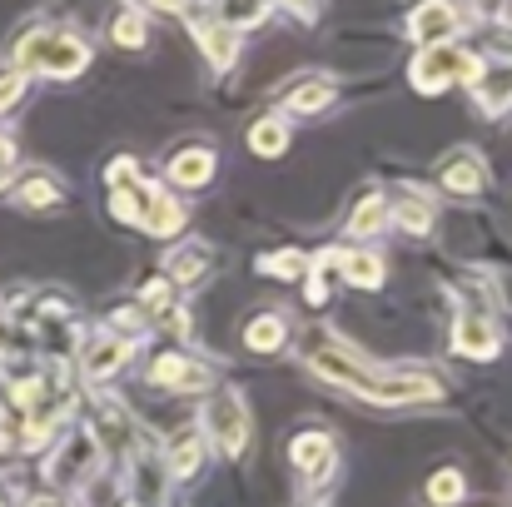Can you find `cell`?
Here are the masks:
<instances>
[{
	"label": "cell",
	"mask_w": 512,
	"mask_h": 507,
	"mask_svg": "<svg viewBox=\"0 0 512 507\" xmlns=\"http://www.w3.org/2000/svg\"><path fill=\"white\" fill-rule=\"evenodd\" d=\"M140 299H145V309H150V314H160V319H165V314L174 309V284L170 279H150Z\"/></svg>",
	"instance_id": "cell-29"
},
{
	"label": "cell",
	"mask_w": 512,
	"mask_h": 507,
	"mask_svg": "<svg viewBox=\"0 0 512 507\" xmlns=\"http://www.w3.org/2000/svg\"><path fill=\"white\" fill-rule=\"evenodd\" d=\"M294 115H319L324 105H334V80H324V75H314V80H299L294 90H289V100H284Z\"/></svg>",
	"instance_id": "cell-18"
},
{
	"label": "cell",
	"mask_w": 512,
	"mask_h": 507,
	"mask_svg": "<svg viewBox=\"0 0 512 507\" xmlns=\"http://www.w3.org/2000/svg\"><path fill=\"white\" fill-rule=\"evenodd\" d=\"M309 368L329 383H339L348 393L368 398V403H418V398H438V383L423 373H398V378H378L373 368H363L353 353H343L334 343H314L309 348Z\"/></svg>",
	"instance_id": "cell-1"
},
{
	"label": "cell",
	"mask_w": 512,
	"mask_h": 507,
	"mask_svg": "<svg viewBox=\"0 0 512 507\" xmlns=\"http://www.w3.org/2000/svg\"><path fill=\"white\" fill-rule=\"evenodd\" d=\"M199 423H204V433L214 438V448L224 458H244V448H249V413H244V398L234 388L214 393L204 403V418Z\"/></svg>",
	"instance_id": "cell-4"
},
{
	"label": "cell",
	"mask_w": 512,
	"mask_h": 507,
	"mask_svg": "<svg viewBox=\"0 0 512 507\" xmlns=\"http://www.w3.org/2000/svg\"><path fill=\"white\" fill-rule=\"evenodd\" d=\"M259 269H264V274H274V279H299V274L309 269V259H304L299 249H279V254L259 259Z\"/></svg>",
	"instance_id": "cell-28"
},
{
	"label": "cell",
	"mask_w": 512,
	"mask_h": 507,
	"mask_svg": "<svg viewBox=\"0 0 512 507\" xmlns=\"http://www.w3.org/2000/svg\"><path fill=\"white\" fill-rule=\"evenodd\" d=\"M90 65V45L70 30H30L15 40V70H45L55 80H70Z\"/></svg>",
	"instance_id": "cell-2"
},
{
	"label": "cell",
	"mask_w": 512,
	"mask_h": 507,
	"mask_svg": "<svg viewBox=\"0 0 512 507\" xmlns=\"http://www.w3.org/2000/svg\"><path fill=\"white\" fill-rule=\"evenodd\" d=\"M284 145H289L284 120H259V125L249 130V150H254V155H264V160H279V155H284Z\"/></svg>",
	"instance_id": "cell-23"
},
{
	"label": "cell",
	"mask_w": 512,
	"mask_h": 507,
	"mask_svg": "<svg viewBox=\"0 0 512 507\" xmlns=\"http://www.w3.org/2000/svg\"><path fill=\"white\" fill-rule=\"evenodd\" d=\"M453 348L468 358H498V324L483 309H463L453 324Z\"/></svg>",
	"instance_id": "cell-8"
},
{
	"label": "cell",
	"mask_w": 512,
	"mask_h": 507,
	"mask_svg": "<svg viewBox=\"0 0 512 507\" xmlns=\"http://www.w3.org/2000/svg\"><path fill=\"white\" fill-rule=\"evenodd\" d=\"M150 378H155L160 388H174V393H199V388H209V368H204L199 358H184V353H160L155 368H150Z\"/></svg>",
	"instance_id": "cell-10"
},
{
	"label": "cell",
	"mask_w": 512,
	"mask_h": 507,
	"mask_svg": "<svg viewBox=\"0 0 512 507\" xmlns=\"http://www.w3.org/2000/svg\"><path fill=\"white\" fill-rule=\"evenodd\" d=\"M204 269H209V249L199 239H189V244H179V249L165 254V279L170 284H194Z\"/></svg>",
	"instance_id": "cell-14"
},
{
	"label": "cell",
	"mask_w": 512,
	"mask_h": 507,
	"mask_svg": "<svg viewBox=\"0 0 512 507\" xmlns=\"http://www.w3.org/2000/svg\"><path fill=\"white\" fill-rule=\"evenodd\" d=\"M478 75H483V60H478L473 50H458L453 40H448V45H428V50L413 60V70H408L413 90H423V95H438V90H448L453 80L473 85Z\"/></svg>",
	"instance_id": "cell-3"
},
{
	"label": "cell",
	"mask_w": 512,
	"mask_h": 507,
	"mask_svg": "<svg viewBox=\"0 0 512 507\" xmlns=\"http://www.w3.org/2000/svg\"><path fill=\"white\" fill-rule=\"evenodd\" d=\"M20 95H25V75H20V70H5V75H0V115H5Z\"/></svg>",
	"instance_id": "cell-31"
},
{
	"label": "cell",
	"mask_w": 512,
	"mask_h": 507,
	"mask_svg": "<svg viewBox=\"0 0 512 507\" xmlns=\"http://www.w3.org/2000/svg\"><path fill=\"white\" fill-rule=\"evenodd\" d=\"M145 35H150V30H145V20H140L135 10H125V15L115 20V40H120V45H145Z\"/></svg>",
	"instance_id": "cell-30"
},
{
	"label": "cell",
	"mask_w": 512,
	"mask_h": 507,
	"mask_svg": "<svg viewBox=\"0 0 512 507\" xmlns=\"http://www.w3.org/2000/svg\"><path fill=\"white\" fill-rule=\"evenodd\" d=\"M284 338H289V324H284L279 314H259V319H249V329H244V343H249L254 353H279Z\"/></svg>",
	"instance_id": "cell-20"
},
{
	"label": "cell",
	"mask_w": 512,
	"mask_h": 507,
	"mask_svg": "<svg viewBox=\"0 0 512 507\" xmlns=\"http://www.w3.org/2000/svg\"><path fill=\"white\" fill-rule=\"evenodd\" d=\"M145 5H155V10H184V0H145Z\"/></svg>",
	"instance_id": "cell-33"
},
{
	"label": "cell",
	"mask_w": 512,
	"mask_h": 507,
	"mask_svg": "<svg viewBox=\"0 0 512 507\" xmlns=\"http://www.w3.org/2000/svg\"><path fill=\"white\" fill-rule=\"evenodd\" d=\"M408 35L428 50V45H448L458 35V10L448 0H423L413 15H408Z\"/></svg>",
	"instance_id": "cell-6"
},
{
	"label": "cell",
	"mask_w": 512,
	"mask_h": 507,
	"mask_svg": "<svg viewBox=\"0 0 512 507\" xmlns=\"http://www.w3.org/2000/svg\"><path fill=\"white\" fill-rule=\"evenodd\" d=\"M10 174H15V145H10V140H0V189L10 184Z\"/></svg>",
	"instance_id": "cell-32"
},
{
	"label": "cell",
	"mask_w": 512,
	"mask_h": 507,
	"mask_svg": "<svg viewBox=\"0 0 512 507\" xmlns=\"http://www.w3.org/2000/svg\"><path fill=\"white\" fill-rule=\"evenodd\" d=\"M194 35H199V45L209 50V60H214L219 70L234 65V30H229V25H219V20H199Z\"/></svg>",
	"instance_id": "cell-21"
},
{
	"label": "cell",
	"mask_w": 512,
	"mask_h": 507,
	"mask_svg": "<svg viewBox=\"0 0 512 507\" xmlns=\"http://www.w3.org/2000/svg\"><path fill=\"white\" fill-rule=\"evenodd\" d=\"M279 0H219V25H229V30H249V25H259L269 10H274ZM289 5H299V10H309V0H289Z\"/></svg>",
	"instance_id": "cell-17"
},
{
	"label": "cell",
	"mask_w": 512,
	"mask_h": 507,
	"mask_svg": "<svg viewBox=\"0 0 512 507\" xmlns=\"http://www.w3.org/2000/svg\"><path fill=\"white\" fill-rule=\"evenodd\" d=\"M30 507H70L65 498H30Z\"/></svg>",
	"instance_id": "cell-34"
},
{
	"label": "cell",
	"mask_w": 512,
	"mask_h": 507,
	"mask_svg": "<svg viewBox=\"0 0 512 507\" xmlns=\"http://www.w3.org/2000/svg\"><path fill=\"white\" fill-rule=\"evenodd\" d=\"M398 224H403L408 234H428V229H433V204L418 199V194H408V199L398 204Z\"/></svg>",
	"instance_id": "cell-27"
},
{
	"label": "cell",
	"mask_w": 512,
	"mask_h": 507,
	"mask_svg": "<svg viewBox=\"0 0 512 507\" xmlns=\"http://www.w3.org/2000/svg\"><path fill=\"white\" fill-rule=\"evenodd\" d=\"M0 503H5V498H0Z\"/></svg>",
	"instance_id": "cell-35"
},
{
	"label": "cell",
	"mask_w": 512,
	"mask_h": 507,
	"mask_svg": "<svg viewBox=\"0 0 512 507\" xmlns=\"http://www.w3.org/2000/svg\"><path fill=\"white\" fill-rule=\"evenodd\" d=\"M383 219H388V204H383V194H368V199L353 209L348 229H353V234H378V229H383Z\"/></svg>",
	"instance_id": "cell-25"
},
{
	"label": "cell",
	"mask_w": 512,
	"mask_h": 507,
	"mask_svg": "<svg viewBox=\"0 0 512 507\" xmlns=\"http://www.w3.org/2000/svg\"><path fill=\"white\" fill-rule=\"evenodd\" d=\"M438 184L448 189V194H478L483 184H488V174H483V160L473 155V150H463V155H453L443 174H438Z\"/></svg>",
	"instance_id": "cell-13"
},
{
	"label": "cell",
	"mask_w": 512,
	"mask_h": 507,
	"mask_svg": "<svg viewBox=\"0 0 512 507\" xmlns=\"http://www.w3.org/2000/svg\"><path fill=\"white\" fill-rule=\"evenodd\" d=\"M95 463H100L95 433H90V428H70V433H65V448H60L55 463H50V478L65 483V488H75V483H85V478L95 473Z\"/></svg>",
	"instance_id": "cell-5"
},
{
	"label": "cell",
	"mask_w": 512,
	"mask_h": 507,
	"mask_svg": "<svg viewBox=\"0 0 512 507\" xmlns=\"http://www.w3.org/2000/svg\"><path fill=\"white\" fill-rule=\"evenodd\" d=\"M458 498H463V473H458V468H443V473L428 478V503L453 507Z\"/></svg>",
	"instance_id": "cell-26"
},
{
	"label": "cell",
	"mask_w": 512,
	"mask_h": 507,
	"mask_svg": "<svg viewBox=\"0 0 512 507\" xmlns=\"http://www.w3.org/2000/svg\"><path fill=\"white\" fill-rule=\"evenodd\" d=\"M209 174H214V155H209L204 145H189V150H179V155L170 160V179L174 184H184V189L209 184Z\"/></svg>",
	"instance_id": "cell-15"
},
{
	"label": "cell",
	"mask_w": 512,
	"mask_h": 507,
	"mask_svg": "<svg viewBox=\"0 0 512 507\" xmlns=\"http://www.w3.org/2000/svg\"><path fill=\"white\" fill-rule=\"evenodd\" d=\"M199 458H204V443H199V433L189 428V433H174L170 438V453H165V463H170L174 478H194L199 473Z\"/></svg>",
	"instance_id": "cell-19"
},
{
	"label": "cell",
	"mask_w": 512,
	"mask_h": 507,
	"mask_svg": "<svg viewBox=\"0 0 512 507\" xmlns=\"http://www.w3.org/2000/svg\"><path fill=\"white\" fill-rule=\"evenodd\" d=\"M130 358V338H95L90 343V353H85V378H110L120 363Z\"/></svg>",
	"instance_id": "cell-16"
},
{
	"label": "cell",
	"mask_w": 512,
	"mask_h": 507,
	"mask_svg": "<svg viewBox=\"0 0 512 507\" xmlns=\"http://www.w3.org/2000/svg\"><path fill=\"white\" fill-rule=\"evenodd\" d=\"M95 443L110 453V458H125L135 448V418L120 398H100V428H90Z\"/></svg>",
	"instance_id": "cell-7"
},
{
	"label": "cell",
	"mask_w": 512,
	"mask_h": 507,
	"mask_svg": "<svg viewBox=\"0 0 512 507\" xmlns=\"http://www.w3.org/2000/svg\"><path fill=\"white\" fill-rule=\"evenodd\" d=\"M289 458H294V468H299L304 483H324L334 473V438L329 433H299L289 443Z\"/></svg>",
	"instance_id": "cell-9"
},
{
	"label": "cell",
	"mask_w": 512,
	"mask_h": 507,
	"mask_svg": "<svg viewBox=\"0 0 512 507\" xmlns=\"http://www.w3.org/2000/svg\"><path fill=\"white\" fill-rule=\"evenodd\" d=\"M20 204H25V209H50V204H60V184H55L50 174H30V179L20 184Z\"/></svg>",
	"instance_id": "cell-24"
},
{
	"label": "cell",
	"mask_w": 512,
	"mask_h": 507,
	"mask_svg": "<svg viewBox=\"0 0 512 507\" xmlns=\"http://www.w3.org/2000/svg\"><path fill=\"white\" fill-rule=\"evenodd\" d=\"M339 274L348 284H358V289H378L383 284V259H373V254H343Z\"/></svg>",
	"instance_id": "cell-22"
},
{
	"label": "cell",
	"mask_w": 512,
	"mask_h": 507,
	"mask_svg": "<svg viewBox=\"0 0 512 507\" xmlns=\"http://www.w3.org/2000/svg\"><path fill=\"white\" fill-rule=\"evenodd\" d=\"M140 229H145V234H160V239H170V234H179V229H184V204H179L174 194H165V189H150Z\"/></svg>",
	"instance_id": "cell-11"
},
{
	"label": "cell",
	"mask_w": 512,
	"mask_h": 507,
	"mask_svg": "<svg viewBox=\"0 0 512 507\" xmlns=\"http://www.w3.org/2000/svg\"><path fill=\"white\" fill-rule=\"evenodd\" d=\"M130 507H135V503H130Z\"/></svg>",
	"instance_id": "cell-36"
},
{
	"label": "cell",
	"mask_w": 512,
	"mask_h": 507,
	"mask_svg": "<svg viewBox=\"0 0 512 507\" xmlns=\"http://www.w3.org/2000/svg\"><path fill=\"white\" fill-rule=\"evenodd\" d=\"M473 95L488 115H503L512 105V65H483V75L473 80Z\"/></svg>",
	"instance_id": "cell-12"
}]
</instances>
